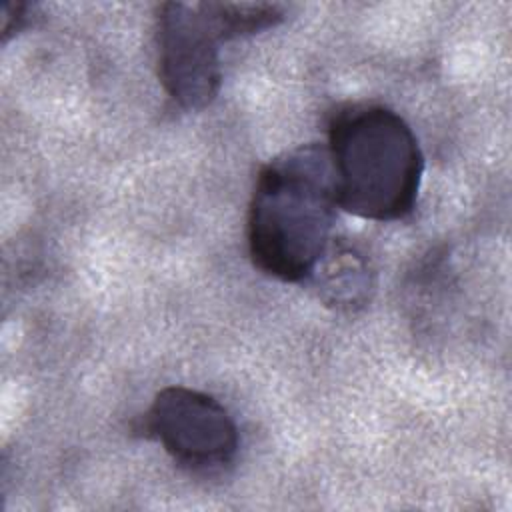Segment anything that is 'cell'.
<instances>
[{"mask_svg":"<svg viewBox=\"0 0 512 512\" xmlns=\"http://www.w3.org/2000/svg\"><path fill=\"white\" fill-rule=\"evenodd\" d=\"M230 40L220 2H164L156 16L158 76L184 110H202L222 82L220 44Z\"/></svg>","mask_w":512,"mask_h":512,"instance_id":"3957f363","label":"cell"},{"mask_svg":"<svg viewBox=\"0 0 512 512\" xmlns=\"http://www.w3.org/2000/svg\"><path fill=\"white\" fill-rule=\"evenodd\" d=\"M146 426L174 462L192 472L220 470L238 452V428L228 410L216 398L186 386L160 390Z\"/></svg>","mask_w":512,"mask_h":512,"instance_id":"277c9868","label":"cell"},{"mask_svg":"<svg viewBox=\"0 0 512 512\" xmlns=\"http://www.w3.org/2000/svg\"><path fill=\"white\" fill-rule=\"evenodd\" d=\"M326 148L340 208L376 222L412 212L424 158L412 128L394 110L354 104L336 112Z\"/></svg>","mask_w":512,"mask_h":512,"instance_id":"7a4b0ae2","label":"cell"},{"mask_svg":"<svg viewBox=\"0 0 512 512\" xmlns=\"http://www.w3.org/2000/svg\"><path fill=\"white\" fill-rule=\"evenodd\" d=\"M338 202L328 148L302 144L258 172L248 248L258 270L284 282L312 276L330 246Z\"/></svg>","mask_w":512,"mask_h":512,"instance_id":"6da1fadb","label":"cell"},{"mask_svg":"<svg viewBox=\"0 0 512 512\" xmlns=\"http://www.w3.org/2000/svg\"><path fill=\"white\" fill-rule=\"evenodd\" d=\"M318 296L336 310L362 308L372 290V272L368 260L350 246H328L312 276Z\"/></svg>","mask_w":512,"mask_h":512,"instance_id":"5b68a950","label":"cell"}]
</instances>
